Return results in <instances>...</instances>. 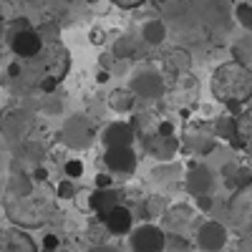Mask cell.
Listing matches in <instances>:
<instances>
[{
  "label": "cell",
  "mask_w": 252,
  "mask_h": 252,
  "mask_svg": "<svg viewBox=\"0 0 252 252\" xmlns=\"http://www.w3.org/2000/svg\"><path fill=\"white\" fill-rule=\"evenodd\" d=\"M212 187H215V174L209 172L207 166H202V164H192V169H189V174H187L189 194H194V197L209 194V192H212Z\"/></svg>",
  "instance_id": "cell-14"
},
{
  "label": "cell",
  "mask_w": 252,
  "mask_h": 252,
  "mask_svg": "<svg viewBox=\"0 0 252 252\" xmlns=\"http://www.w3.org/2000/svg\"><path fill=\"white\" fill-rule=\"evenodd\" d=\"M197 245L204 252H222V247L227 245V229L220 222H204L197 229Z\"/></svg>",
  "instance_id": "cell-9"
},
{
  "label": "cell",
  "mask_w": 252,
  "mask_h": 252,
  "mask_svg": "<svg viewBox=\"0 0 252 252\" xmlns=\"http://www.w3.org/2000/svg\"><path fill=\"white\" fill-rule=\"evenodd\" d=\"M109 106L116 114H129L136 106V96H134L131 89H114L109 94Z\"/></svg>",
  "instance_id": "cell-21"
},
{
  "label": "cell",
  "mask_w": 252,
  "mask_h": 252,
  "mask_svg": "<svg viewBox=\"0 0 252 252\" xmlns=\"http://www.w3.org/2000/svg\"><path fill=\"white\" fill-rule=\"evenodd\" d=\"M58 252H68V250H58Z\"/></svg>",
  "instance_id": "cell-39"
},
{
  "label": "cell",
  "mask_w": 252,
  "mask_h": 252,
  "mask_svg": "<svg viewBox=\"0 0 252 252\" xmlns=\"http://www.w3.org/2000/svg\"><path fill=\"white\" fill-rule=\"evenodd\" d=\"M46 40L38 33V28H31L28 20H15V28L10 33V51L18 58H35L40 51H43Z\"/></svg>",
  "instance_id": "cell-3"
},
{
  "label": "cell",
  "mask_w": 252,
  "mask_h": 252,
  "mask_svg": "<svg viewBox=\"0 0 252 252\" xmlns=\"http://www.w3.org/2000/svg\"><path fill=\"white\" fill-rule=\"evenodd\" d=\"M89 204H91V209L98 217H103L109 209L121 204V199H119V192H114V189L109 187V189H96V192L91 194V199H89Z\"/></svg>",
  "instance_id": "cell-19"
},
{
  "label": "cell",
  "mask_w": 252,
  "mask_h": 252,
  "mask_svg": "<svg viewBox=\"0 0 252 252\" xmlns=\"http://www.w3.org/2000/svg\"><path fill=\"white\" fill-rule=\"evenodd\" d=\"M164 68L174 73V76H184L192 68V56H189L184 48H172L169 53L164 56Z\"/></svg>",
  "instance_id": "cell-18"
},
{
  "label": "cell",
  "mask_w": 252,
  "mask_h": 252,
  "mask_svg": "<svg viewBox=\"0 0 252 252\" xmlns=\"http://www.w3.org/2000/svg\"><path fill=\"white\" fill-rule=\"evenodd\" d=\"M89 252H119V250L111 247V245H96V247H91Z\"/></svg>",
  "instance_id": "cell-35"
},
{
  "label": "cell",
  "mask_w": 252,
  "mask_h": 252,
  "mask_svg": "<svg viewBox=\"0 0 252 252\" xmlns=\"http://www.w3.org/2000/svg\"><path fill=\"white\" fill-rule=\"evenodd\" d=\"M18 20V8L13 0H0V23H10Z\"/></svg>",
  "instance_id": "cell-27"
},
{
  "label": "cell",
  "mask_w": 252,
  "mask_h": 252,
  "mask_svg": "<svg viewBox=\"0 0 252 252\" xmlns=\"http://www.w3.org/2000/svg\"><path fill=\"white\" fill-rule=\"evenodd\" d=\"M76 194V187H73V179H63L61 184H58V197L61 199H71Z\"/></svg>",
  "instance_id": "cell-29"
},
{
  "label": "cell",
  "mask_w": 252,
  "mask_h": 252,
  "mask_svg": "<svg viewBox=\"0 0 252 252\" xmlns=\"http://www.w3.org/2000/svg\"><path fill=\"white\" fill-rule=\"evenodd\" d=\"M235 20H237L242 28L252 31V3H240L235 8Z\"/></svg>",
  "instance_id": "cell-25"
},
{
  "label": "cell",
  "mask_w": 252,
  "mask_h": 252,
  "mask_svg": "<svg viewBox=\"0 0 252 252\" xmlns=\"http://www.w3.org/2000/svg\"><path fill=\"white\" fill-rule=\"evenodd\" d=\"M136 139L134 134V126L126 124V121H114L109 124L101 134V141L106 144V149H114V146H131Z\"/></svg>",
  "instance_id": "cell-12"
},
{
  "label": "cell",
  "mask_w": 252,
  "mask_h": 252,
  "mask_svg": "<svg viewBox=\"0 0 252 252\" xmlns=\"http://www.w3.org/2000/svg\"><path fill=\"white\" fill-rule=\"evenodd\" d=\"M89 3H96V0H89Z\"/></svg>",
  "instance_id": "cell-40"
},
{
  "label": "cell",
  "mask_w": 252,
  "mask_h": 252,
  "mask_svg": "<svg viewBox=\"0 0 252 252\" xmlns=\"http://www.w3.org/2000/svg\"><path fill=\"white\" fill-rule=\"evenodd\" d=\"M134 53H136V43L131 38L121 35L114 43V56H119V58H134Z\"/></svg>",
  "instance_id": "cell-24"
},
{
  "label": "cell",
  "mask_w": 252,
  "mask_h": 252,
  "mask_svg": "<svg viewBox=\"0 0 252 252\" xmlns=\"http://www.w3.org/2000/svg\"><path fill=\"white\" fill-rule=\"evenodd\" d=\"M166 235L154 224H141L131 232V250L134 252H164Z\"/></svg>",
  "instance_id": "cell-7"
},
{
  "label": "cell",
  "mask_w": 252,
  "mask_h": 252,
  "mask_svg": "<svg viewBox=\"0 0 252 252\" xmlns=\"http://www.w3.org/2000/svg\"><path fill=\"white\" fill-rule=\"evenodd\" d=\"M63 172H66L68 179H78V177L83 174V164H81V159H71V161H66Z\"/></svg>",
  "instance_id": "cell-28"
},
{
  "label": "cell",
  "mask_w": 252,
  "mask_h": 252,
  "mask_svg": "<svg viewBox=\"0 0 252 252\" xmlns=\"http://www.w3.org/2000/svg\"><path fill=\"white\" fill-rule=\"evenodd\" d=\"M103 224H106V229L111 235H129L131 232V224H134V215L129 207L124 204H116L114 209H109L106 215L101 217Z\"/></svg>",
  "instance_id": "cell-13"
},
{
  "label": "cell",
  "mask_w": 252,
  "mask_h": 252,
  "mask_svg": "<svg viewBox=\"0 0 252 252\" xmlns=\"http://www.w3.org/2000/svg\"><path fill=\"white\" fill-rule=\"evenodd\" d=\"M103 40H106L103 31H94V33H91V43H103Z\"/></svg>",
  "instance_id": "cell-36"
},
{
  "label": "cell",
  "mask_w": 252,
  "mask_h": 252,
  "mask_svg": "<svg viewBox=\"0 0 252 252\" xmlns=\"http://www.w3.org/2000/svg\"><path fill=\"white\" fill-rule=\"evenodd\" d=\"M144 146H146V152H149L154 159L169 161L179 152V139L177 136H159V134H154V136H149L144 141Z\"/></svg>",
  "instance_id": "cell-15"
},
{
  "label": "cell",
  "mask_w": 252,
  "mask_h": 252,
  "mask_svg": "<svg viewBox=\"0 0 252 252\" xmlns=\"http://www.w3.org/2000/svg\"><path fill=\"white\" fill-rule=\"evenodd\" d=\"M5 212L20 227H40L48 220V215L53 212V207L43 194L33 192L28 197H8Z\"/></svg>",
  "instance_id": "cell-2"
},
{
  "label": "cell",
  "mask_w": 252,
  "mask_h": 252,
  "mask_svg": "<svg viewBox=\"0 0 252 252\" xmlns=\"http://www.w3.org/2000/svg\"><path fill=\"white\" fill-rule=\"evenodd\" d=\"M166 35H169V26L161 18H152L141 26V40L146 46H161L166 40Z\"/></svg>",
  "instance_id": "cell-16"
},
{
  "label": "cell",
  "mask_w": 252,
  "mask_h": 252,
  "mask_svg": "<svg viewBox=\"0 0 252 252\" xmlns=\"http://www.w3.org/2000/svg\"><path fill=\"white\" fill-rule=\"evenodd\" d=\"M204 20L212 31H227L229 23H232V20H229V5L224 3V0H215V5L207 10Z\"/></svg>",
  "instance_id": "cell-20"
},
{
  "label": "cell",
  "mask_w": 252,
  "mask_h": 252,
  "mask_svg": "<svg viewBox=\"0 0 252 252\" xmlns=\"http://www.w3.org/2000/svg\"><path fill=\"white\" fill-rule=\"evenodd\" d=\"M215 136L224 139V141H235L237 136V116L232 114H224L215 121Z\"/></svg>",
  "instance_id": "cell-23"
},
{
  "label": "cell",
  "mask_w": 252,
  "mask_h": 252,
  "mask_svg": "<svg viewBox=\"0 0 252 252\" xmlns=\"http://www.w3.org/2000/svg\"><path fill=\"white\" fill-rule=\"evenodd\" d=\"M111 3H114L116 8H124V10H134V8L144 5L146 0H111Z\"/></svg>",
  "instance_id": "cell-30"
},
{
  "label": "cell",
  "mask_w": 252,
  "mask_h": 252,
  "mask_svg": "<svg viewBox=\"0 0 252 252\" xmlns=\"http://www.w3.org/2000/svg\"><path fill=\"white\" fill-rule=\"evenodd\" d=\"M0 35H3V23H0Z\"/></svg>",
  "instance_id": "cell-38"
},
{
  "label": "cell",
  "mask_w": 252,
  "mask_h": 252,
  "mask_svg": "<svg viewBox=\"0 0 252 252\" xmlns=\"http://www.w3.org/2000/svg\"><path fill=\"white\" fill-rule=\"evenodd\" d=\"M157 134H159V136H174V126H172L169 121H161L159 129H157Z\"/></svg>",
  "instance_id": "cell-32"
},
{
  "label": "cell",
  "mask_w": 252,
  "mask_h": 252,
  "mask_svg": "<svg viewBox=\"0 0 252 252\" xmlns=\"http://www.w3.org/2000/svg\"><path fill=\"white\" fill-rule=\"evenodd\" d=\"M40 56H43V68H46V76L56 78V81H63V76L68 73V51L63 48L61 43H51V46H43V51H40ZM43 76V78H46Z\"/></svg>",
  "instance_id": "cell-8"
},
{
  "label": "cell",
  "mask_w": 252,
  "mask_h": 252,
  "mask_svg": "<svg viewBox=\"0 0 252 252\" xmlns=\"http://www.w3.org/2000/svg\"><path fill=\"white\" fill-rule=\"evenodd\" d=\"M212 96L224 103L229 114H242V106L252 98V68L240 61H227L212 73Z\"/></svg>",
  "instance_id": "cell-1"
},
{
  "label": "cell",
  "mask_w": 252,
  "mask_h": 252,
  "mask_svg": "<svg viewBox=\"0 0 252 252\" xmlns=\"http://www.w3.org/2000/svg\"><path fill=\"white\" fill-rule=\"evenodd\" d=\"M46 179H48L46 166H35V169H33V182H46Z\"/></svg>",
  "instance_id": "cell-34"
},
{
  "label": "cell",
  "mask_w": 252,
  "mask_h": 252,
  "mask_svg": "<svg viewBox=\"0 0 252 252\" xmlns=\"http://www.w3.org/2000/svg\"><path fill=\"white\" fill-rule=\"evenodd\" d=\"M232 174L235 177H229V182H232L235 187H247V184H252V172L247 169V166H232Z\"/></svg>",
  "instance_id": "cell-26"
},
{
  "label": "cell",
  "mask_w": 252,
  "mask_h": 252,
  "mask_svg": "<svg viewBox=\"0 0 252 252\" xmlns=\"http://www.w3.org/2000/svg\"><path fill=\"white\" fill-rule=\"evenodd\" d=\"M111 187V177L109 174H98L96 177V189H109Z\"/></svg>",
  "instance_id": "cell-33"
},
{
  "label": "cell",
  "mask_w": 252,
  "mask_h": 252,
  "mask_svg": "<svg viewBox=\"0 0 252 252\" xmlns=\"http://www.w3.org/2000/svg\"><path fill=\"white\" fill-rule=\"evenodd\" d=\"M0 252H38V247L20 227H8L0 229Z\"/></svg>",
  "instance_id": "cell-11"
},
{
  "label": "cell",
  "mask_w": 252,
  "mask_h": 252,
  "mask_svg": "<svg viewBox=\"0 0 252 252\" xmlns=\"http://www.w3.org/2000/svg\"><path fill=\"white\" fill-rule=\"evenodd\" d=\"M103 164L109 166L114 174H134L136 169V154L131 146H114L103 154Z\"/></svg>",
  "instance_id": "cell-10"
},
{
  "label": "cell",
  "mask_w": 252,
  "mask_h": 252,
  "mask_svg": "<svg viewBox=\"0 0 252 252\" xmlns=\"http://www.w3.org/2000/svg\"><path fill=\"white\" fill-rule=\"evenodd\" d=\"M8 192H10V197H28L35 192V182H33V177H28L23 172H13V177L8 182Z\"/></svg>",
  "instance_id": "cell-22"
},
{
  "label": "cell",
  "mask_w": 252,
  "mask_h": 252,
  "mask_svg": "<svg viewBox=\"0 0 252 252\" xmlns=\"http://www.w3.org/2000/svg\"><path fill=\"white\" fill-rule=\"evenodd\" d=\"M109 78H111V73H109V71H98V76H96V81H98V83H106Z\"/></svg>",
  "instance_id": "cell-37"
},
{
  "label": "cell",
  "mask_w": 252,
  "mask_h": 252,
  "mask_svg": "<svg viewBox=\"0 0 252 252\" xmlns=\"http://www.w3.org/2000/svg\"><path fill=\"white\" fill-rule=\"evenodd\" d=\"M197 207L202 209V212H209V209H212V197H209V194L197 197Z\"/></svg>",
  "instance_id": "cell-31"
},
{
  "label": "cell",
  "mask_w": 252,
  "mask_h": 252,
  "mask_svg": "<svg viewBox=\"0 0 252 252\" xmlns=\"http://www.w3.org/2000/svg\"><path fill=\"white\" fill-rule=\"evenodd\" d=\"M136 98H146V101H154L164 94V78L159 71L154 68H139L134 76H131V86Z\"/></svg>",
  "instance_id": "cell-6"
},
{
  "label": "cell",
  "mask_w": 252,
  "mask_h": 252,
  "mask_svg": "<svg viewBox=\"0 0 252 252\" xmlns=\"http://www.w3.org/2000/svg\"><path fill=\"white\" fill-rule=\"evenodd\" d=\"M94 136L96 134H94L91 121L86 116H81V114L68 116L66 121H63V126H61V141L66 146H71V149H76V152L89 149V146L94 144Z\"/></svg>",
  "instance_id": "cell-4"
},
{
  "label": "cell",
  "mask_w": 252,
  "mask_h": 252,
  "mask_svg": "<svg viewBox=\"0 0 252 252\" xmlns=\"http://www.w3.org/2000/svg\"><path fill=\"white\" fill-rule=\"evenodd\" d=\"M229 144L235 149H245L247 154H252V111H242L237 116V136Z\"/></svg>",
  "instance_id": "cell-17"
},
{
  "label": "cell",
  "mask_w": 252,
  "mask_h": 252,
  "mask_svg": "<svg viewBox=\"0 0 252 252\" xmlns=\"http://www.w3.org/2000/svg\"><path fill=\"white\" fill-rule=\"evenodd\" d=\"M31 126H33V116L26 109H8L3 116H0V131L8 141H26L31 134Z\"/></svg>",
  "instance_id": "cell-5"
}]
</instances>
